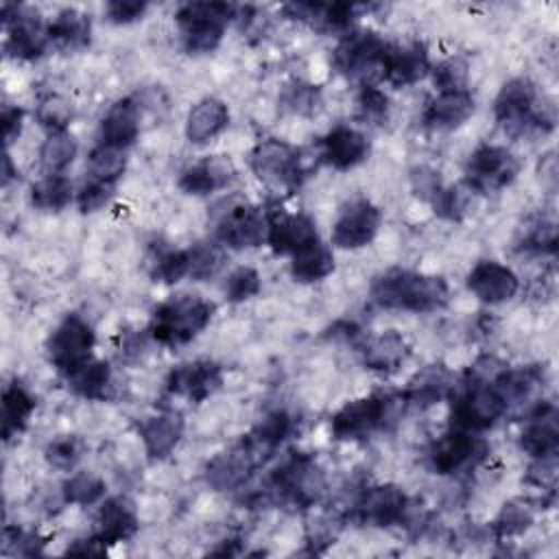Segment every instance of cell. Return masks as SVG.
<instances>
[{"label":"cell","mask_w":559,"mask_h":559,"mask_svg":"<svg viewBox=\"0 0 559 559\" xmlns=\"http://www.w3.org/2000/svg\"><path fill=\"white\" fill-rule=\"evenodd\" d=\"M448 293L443 277L402 269H391L371 284V299L389 310L432 312L445 306Z\"/></svg>","instance_id":"6da1fadb"},{"label":"cell","mask_w":559,"mask_h":559,"mask_svg":"<svg viewBox=\"0 0 559 559\" xmlns=\"http://www.w3.org/2000/svg\"><path fill=\"white\" fill-rule=\"evenodd\" d=\"M214 317V304L201 295H177L159 304L151 319V336L164 345L192 341Z\"/></svg>","instance_id":"7a4b0ae2"},{"label":"cell","mask_w":559,"mask_h":559,"mask_svg":"<svg viewBox=\"0 0 559 559\" xmlns=\"http://www.w3.org/2000/svg\"><path fill=\"white\" fill-rule=\"evenodd\" d=\"M238 7L227 2H188L177 11L181 41L186 52L205 55L218 48L225 26L236 17Z\"/></svg>","instance_id":"3957f363"},{"label":"cell","mask_w":559,"mask_h":559,"mask_svg":"<svg viewBox=\"0 0 559 559\" xmlns=\"http://www.w3.org/2000/svg\"><path fill=\"white\" fill-rule=\"evenodd\" d=\"M537 105V87L526 76H515L507 81L496 100L493 114L496 120L511 135H526L528 131H544V124L550 129L552 122L535 111Z\"/></svg>","instance_id":"277c9868"},{"label":"cell","mask_w":559,"mask_h":559,"mask_svg":"<svg viewBox=\"0 0 559 559\" xmlns=\"http://www.w3.org/2000/svg\"><path fill=\"white\" fill-rule=\"evenodd\" d=\"M393 406H395V400L386 393H373V395L347 402L330 419L332 437L338 441L365 439L376 430L384 428V424L393 415Z\"/></svg>","instance_id":"5b68a950"},{"label":"cell","mask_w":559,"mask_h":559,"mask_svg":"<svg viewBox=\"0 0 559 559\" xmlns=\"http://www.w3.org/2000/svg\"><path fill=\"white\" fill-rule=\"evenodd\" d=\"M253 175L275 188H295L304 177L301 151L284 140H262L249 155Z\"/></svg>","instance_id":"8992f818"},{"label":"cell","mask_w":559,"mask_h":559,"mask_svg":"<svg viewBox=\"0 0 559 559\" xmlns=\"http://www.w3.org/2000/svg\"><path fill=\"white\" fill-rule=\"evenodd\" d=\"M94 330L81 314H68L48 338V356L59 373L72 376L92 360Z\"/></svg>","instance_id":"52a82bcc"},{"label":"cell","mask_w":559,"mask_h":559,"mask_svg":"<svg viewBox=\"0 0 559 559\" xmlns=\"http://www.w3.org/2000/svg\"><path fill=\"white\" fill-rule=\"evenodd\" d=\"M271 491L295 507H310L323 491V474L306 454H293L271 476Z\"/></svg>","instance_id":"ba28073f"},{"label":"cell","mask_w":559,"mask_h":559,"mask_svg":"<svg viewBox=\"0 0 559 559\" xmlns=\"http://www.w3.org/2000/svg\"><path fill=\"white\" fill-rule=\"evenodd\" d=\"M2 22L7 28L4 50L13 59L33 61L44 55L48 46V26L41 24V17L35 9L22 4H4Z\"/></svg>","instance_id":"9c48e42d"},{"label":"cell","mask_w":559,"mask_h":559,"mask_svg":"<svg viewBox=\"0 0 559 559\" xmlns=\"http://www.w3.org/2000/svg\"><path fill=\"white\" fill-rule=\"evenodd\" d=\"M507 402L493 382L469 380L465 393L454 402L452 408V428L463 430H487L504 413Z\"/></svg>","instance_id":"30bf717a"},{"label":"cell","mask_w":559,"mask_h":559,"mask_svg":"<svg viewBox=\"0 0 559 559\" xmlns=\"http://www.w3.org/2000/svg\"><path fill=\"white\" fill-rule=\"evenodd\" d=\"M520 170L515 155L498 144L478 146L467 162V186L474 192H491L509 186Z\"/></svg>","instance_id":"8fae6325"},{"label":"cell","mask_w":559,"mask_h":559,"mask_svg":"<svg viewBox=\"0 0 559 559\" xmlns=\"http://www.w3.org/2000/svg\"><path fill=\"white\" fill-rule=\"evenodd\" d=\"M485 454L487 443L480 437H476L472 430L452 428L432 443L430 467L435 469V474L450 476L474 467Z\"/></svg>","instance_id":"7c38bea8"},{"label":"cell","mask_w":559,"mask_h":559,"mask_svg":"<svg viewBox=\"0 0 559 559\" xmlns=\"http://www.w3.org/2000/svg\"><path fill=\"white\" fill-rule=\"evenodd\" d=\"M269 218L251 203L229 205L218 218L216 240L229 249H253L266 240Z\"/></svg>","instance_id":"4fadbf2b"},{"label":"cell","mask_w":559,"mask_h":559,"mask_svg":"<svg viewBox=\"0 0 559 559\" xmlns=\"http://www.w3.org/2000/svg\"><path fill=\"white\" fill-rule=\"evenodd\" d=\"M386 48L389 44L376 33H369V31L347 33L334 52V63L343 74L354 79H367L376 70H380L382 74V61H384Z\"/></svg>","instance_id":"5bb4252c"},{"label":"cell","mask_w":559,"mask_h":559,"mask_svg":"<svg viewBox=\"0 0 559 559\" xmlns=\"http://www.w3.org/2000/svg\"><path fill=\"white\" fill-rule=\"evenodd\" d=\"M380 210L369 199L349 201L332 227V242L338 249L367 247L380 229Z\"/></svg>","instance_id":"9a60e30c"},{"label":"cell","mask_w":559,"mask_h":559,"mask_svg":"<svg viewBox=\"0 0 559 559\" xmlns=\"http://www.w3.org/2000/svg\"><path fill=\"white\" fill-rule=\"evenodd\" d=\"M467 288L483 304L496 306L515 297L520 280L507 264L496 260H480L467 273Z\"/></svg>","instance_id":"2e32d148"},{"label":"cell","mask_w":559,"mask_h":559,"mask_svg":"<svg viewBox=\"0 0 559 559\" xmlns=\"http://www.w3.org/2000/svg\"><path fill=\"white\" fill-rule=\"evenodd\" d=\"M223 382L221 367L212 360H190L175 367L166 378V391L170 395L188 397L190 402H203Z\"/></svg>","instance_id":"e0dca14e"},{"label":"cell","mask_w":559,"mask_h":559,"mask_svg":"<svg viewBox=\"0 0 559 559\" xmlns=\"http://www.w3.org/2000/svg\"><path fill=\"white\" fill-rule=\"evenodd\" d=\"M408 507V498L395 485H376L362 491L358 498L354 513L356 520L369 526H393L400 524L404 511Z\"/></svg>","instance_id":"ac0fdd59"},{"label":"cell","mask_w":559,"mask_h":559,"mask_svg":"<svg viewBox=\"0 0 559 559\" xmlns=\"http://www.w3.org/2000/svg\"><path fill=\"white\" fill-rule=\"evenodd\" d=\"M262 448L249 437L247 441L234 445L231 450L218 454L207 465V483L216 489H236L249 476V472L260 461Z\"/></svg>","instance_id":"d6986e66"},{"label":"cell","mask_w":559,"mask_h":559,"mask_svg":"<svg viewBox=\"0 0 559 559\" xmlns=\"http://www.w3.org/2000/svg\"><path fill=\"white\" fill-rule=\"evenodd\" d=\"M319 240L314 221L306 214H275L269 218V229H266V242L269 247L284 255H295L304 247L312 245Z\"/></svg>","instance_id":"ffe728a7"},{"label":"cell","mask_w":559,"mask_h":559,"mask_svg":"<svg viewBox=\"0 0 559 559\" xmlns=\"http://www.w3.org/2000/svg\"><path fill=\"white\" fill-rule=\"evenodd\" d=\"M236 177V168L227 155H212L179 175V188L192 197H205L227 188Z\"/></svg>","instance_id":"44dd1931"},{"label":"cell","mask_w":559,"mask_h":559,"mask_svg":"<svg viewBox=\"0 0 559 559\" xmlns=\"http://www.w3.org/2000/svg\"><path fill=\"white\" fill-rule=\"evenodd\" d=\"M430 72V59L421 44L391 46L382 61V76L393 87H406L421 81Z\"/></svg>","instance_id":"7402d4cb"},{"label":"cell","mask_w":559,"mask_h":559,"mask_svg":"<svg viewBox=\"0 0 559 559\" xmlns=\"http://www.w3.org/2000/svg\"><path fill=\"white\" fill-rule=\"evenodd\" d=\"M369 155L367 138L347 124L330 129L321 140V157L336 170H349L362 164Z\"/></svg>","instance_id":"603a6c76"},{"label":"cell","mask_w":559,"mask_h":559,"mask_svg":"<svg viewBox=\"0 0 559 559\" xmlns=\"http://www.w3.org/2000/svg\"><path fill=\"white\" fill-rule=\"evenodd\" d=\"M474 114V96L467 90L439 92L424 109L421 122L432 131H450L461 127Z\"/></svg>","instance_id":"cb8c5ba5"},{"label":"cell","mask_w":559,"mask_h":559,"mask_svg":"<svg viewBox=\"0 0 559 559\" xmlns=\"http://www.w3.org/2000/svg\"><path fill=\"white\" fill-rule=\"evenodd\" d=\"M140 133V105L133 98L116 100L100 120V144L127 148Z\"/></svg>","instance_id":"d4e9b609"},{"label":"cell","mask_w":559,"mask_h":559,"mask_svg":"<svg viewBox=\"0 0 559 559\" xmlns=\"http://www.w3.org/2000/svg\"><path fill=\"white\" fill-rule=\"evenodd\" d=\"M452 393H454L452 373L443 365H428L411 378L404 391V400L419 408H428L443 402Z\"/></svg>","instance_id":"484cf974"},{"label":"cell","mask_w":559,"mask_h":559,"mask_svg":"<svg viewBox=\"0 0 559 559\" xmlns=\"http://www.w3.org/2000/svg\"><path fill=\"white\" fill-rule=\"evenodd\" d=\"M408 343L406 338L395 332L386 330L376 336H369L362 345V362L367 369L380 371V373H393L408 360Z\"/></svg>","instance_id":"4316f807"},{"label":"cell","mask_w":559,"mask_h":559,"mask_svg":"<svg viewBox=\"0 0 559 559\" xmlns=\"http://www.w3.org/2000/svg\"><path fill=\"white\" fill-rule=\"evenodd\" d=\"M229 122V109L223 100L207 96L194 103L186 116V138L192 144L214 140Z\"/></svg>","instance_id":"83f0119b"},{"label":"cell","mask_w":559,"mask_h":559,"mask_svg":"<svg viewBox=\"0 0 559 559\" xmlns=\"http://www.w3.org/2000/svg\"><path fill=\"white\" fill-rule=\"evenodd\" d=\"M183 435V419L179 413H159L140 424V437L151 459H166Z\"/></svg>","instance_id":"f1b7e54d"},{"label":"cell","mask_w":559,"mask_h":559,"mask_svg":"<svg viewBox=\"0 0 559 559\" xmlns=\"http://www.w3.org/2000/svg\"><path fill=\"white\" fill-rule=\"evenodd\" d=\"M138 531V515L135 507L129 498L116 496L100 504L98 509V537L105 544H118L127 542Z\"/></svg>","instance_id":"f546056e"},{"label":"cell","mask_w":559,"mask_h":559,"mask_svg":"<svg viewBox=\"0 0 559 559\" xmlns=\"http://www.w3.org/2000/svg\"><path fill=\"white\" fill-rule=\"evenodd\" d=\"M520 445L524 452H528L533 459H546V456H557L559 448V428H557V415L555 411L548 408H537L531 419L526 421L522 435H520Z\"/></svg>","instance_id":"4dcf8cb0"},{"label":"cell","mask_w":559,"mask_h":559,"mask_svg":"<svg viewBox=\"0 0 559 559\" xmlns=\"http://www.w3.org/2000/svg\"><path fill=\"white\" fill-rule=\"evenodd\" d=\"M92 20L79 9H63L48 24V39L63 50H79L90 44Z\"/></svg>","instance_id":"1f68e13d"},{"label":"cell","mask_w":559,"mask_h":559,"mask_svg":"<svg viewBox=\"0 0 559 559\" xmlns=\"http://www.w3.org/2000/svg\"><path fill=\"white\" fill-rule=\"evenodd\" d=\"M35 406L37 402L24 384L20 382L7 384L2 393V437L11 439L13 435L22 432L28 426V419Z\"/></svg>","instance_id":"d6a6232c"},{"label":"cell","mask_w":559,"mask_h":559,"mask_svg":"<svg viewBox=\"0 0 559 559\" xmlns=\"http://www.w3.org/2000/svg\"><path fill=\"white\" fill-rule=\"evenodd\" d=\"M332 271H334L332 249L328 245H323L321 240H317V242L304 247L301 251H297L293 255V262H290V275L301 284L321 282Z\"/></svg>","instance_id":"836d02e7"},{"label":"cell","mask_w":559,"mask_h":559,"mask_svg":"<svg viewBox=\"0 0 559 559\" xmlns=\"http://www.w3.org/2000/svg\"><path fill=\"white\" fill-rule=\"evenodd\" d=\"M72 391L87 400H105L111 389V369L103 360H90L68 376Z\"/></svg>","instance_id":"e575fe53"},{"label":"cell","mask_w":559,"mask_h":559,"mask_svg":"<svg viewBox=\"0 0 559 559\" xmlns=\"http://www.w3.org/2000/svg\"><path fill=\"white\" fill-rule=\"evenodd\" d=\"M76 140L68 131L48 133L39 148V164L48 175H61L76 157Z\"/></svg>","instance_id":"d590c367"},{"label":"cell","mask_w":559,"mask_h":559,"mask_svg":"<svg viewBox=\"0 0 559 559\" xmlns=\"http://www.w3.org/2000/svg\"><path fill=\"white\" fill-rule=\"evenodd\" d=\"M31 201L44 212H59L72 201V183L63 175H46L31 186Z\"/></svg>","instance_id":"8d00e7d4"},{"label":"cell","mask_w":559,"mask_h":559,"mask_svg":"<svg viewBox=\"0 0 559 559\" xmlns=\"http://www.w3.org/2000/svg\"><path fill=\"white\" fill-rule=\"evenodd\" d=\"M124 151L127 148H118V146H109V144H98L96 148H92V153L87 157L92 179L114 186V181L127 168V153Z\"/></svg>","instance_id":"74e56055"},{"label":"cell","mask_w":559,"mask_h":559,"mask_svg":"<svg viewBox=\"0 0 559 559\" xmlns=\"http://www.w3.org/2000/svg\"><path fill=\"white\" fill-rule=\"evenodd\" d=\"M295 424H293V417L286 413V411H271L266 413L258 426L253 428V435L251 439L264 450V452H271L275 448H280L293 432Z\"/></svg>","instance_id":"f35d334b"},{"label":"cell","mask_w":559,"mask_h":559,"mask_svg":"<svg viewBox=\"0 0 559 559\" xmlns=\"http://www.w3.org/2000/svg\"><path fill=\"white\" fill-rule=\"evenodd\" d=\"M63 500L70 504H94L105 496V480L92 472H76L72 474L61 487Z\"/></svg>","instance_id":"ab89813d"},{"label":"cell","mask_w":559,"mask_h":559,"mask_svg":"<svg viewBox=\"0 0 559 559\" xmlns=\"http://www.w3.org/2000/svg\"><path fill=\"white\" fill-rule=\"evenodd\" d=\"M472 188L467 183H456L448 188H439V192L430 199L435 214L445 221H461L469 207Z\"/></svg>","instance_id":"60d3db41"},{"label":"cell","mask_w":559,"mask_h":559,"mask_svg":"<svg viewBox=\"0 0 559 559\" xmlns=\"http://www.w3.org/2000/svg\"><path fill=\"white\" fill-rule=\"evenodd\" d=\"M531 524H533V507L526 500H511L500 509L493 522V531L498 537H513L524 533Z\"/></svg>","instance_id":"b9f144b4"},{"label":"cell","mask_w":559,"mask_h":559,"mask_svg":"<svg viewBox=\"0 0 559 559\" xmlns=\"http://www.w3.org/2000/svg\"><path fill=\"white\" fill-rule=\"evenodd\" d=\"M72 105L68 98L59 96V94H48L39 100L37 105V122L48 129V133H55V131H66V127L70 124L72 120Z\"/></svg>","instance_id":"7bdbcfd3"},{"label":"cell","mask_w":559,"mask_h":559,"mask_svg":"<svg viewBox=\"0 0 559 559\" xmlns=\"http://www.w3.org/2000/svg\"><path fill=\"white\" fill-rule=\"evenodd\" d=\"M188 255H190V269H188V275L192 280H210L214 277L223 262H225V255H223V249L221 245H197L192 249H188Z\"/></svg>","instance_id":"ee69618b"},{"label":"cell","mask_w":559,"mask_h":559,"mask_svg":"<svg viewBox=\"0 0 559 559\" xmlns=\"http://www.w3.org/2000/svg\"><path fill=\"white\" fill-rule=\"evenodd\" d=\"M83 452L85 443L74 435H66L46 445V461L59 469H74L83 459Z\"/></svg>","instance_id":"f6af8a7d"},{"label":"cell","mask_w":559,"mask_h":559,"mask_svg":"<svg viewBox=\"0 0 559 559\" xmlns=\"http://www.w3.org/2000/svg\"><path fill=\"white\" fill-rule=\"evenodd\" d=\"M262 288V282H260V275L255 269L251 266H238L236 271L229 273L223 290H225V297L234 304L238 301H247L251 297H255Z\"/></svg>","instance_id":"bcb514c9"},{"label":"cell","mask_w":559,"mask_h":559,"mask_svg":"<svg viewBox=\"0 0 559 559\" xmlns=\"http://www.w3.org/2000/svg\"><path fill=\"white\" fill-rule=\"evenodd\" d=\"M190 269V255L188 249H168L157 255L153 277L164 284H177L181 277L188 275Z\"/></svg>","instance_id":"7dc6e473"},{"label":"cell","mask_w":559,"mask_h":559,"mask_svg":"<svg viewBox=\"0 0 559 559\" xmlns=\"http://www.w3.org/2000/svg\"><path fill=\"white\" fill-rule=\"evenodd\" d=\"M432 72V83L439 92L465 90L467 83V63L461 57H450L441 61Z\"/></svg>","instance_id":"c3c4849f"},{"label":"cell","mask_w":559,"mask_h":559,"mask_svg":"<svg viewBox=\"0 0 559 559\" xmlns=\"http://www.w3.org/2000/svg\"><path fill=\"white\" fill-rule=\"evenodd\" d=\"M356 105H358V111H360V118L367 120V122H373V124H380L382 120H386V114H389V98L382 90L373 87L371 83H365L358 92V98H356Z\"/></svg>","instance_id":"681fc988"},{"label":"cell","mask_w":559,"mask_h":559,"mask_svg":"<svg viewBox=\"0 0 559 559\" xmlns=\"http://www.w3.org/2000/svg\"><path fill=\"white\" fill-rule=\"evenodd\" d=\"M282 103L293 114H312L319 105V90L308 83H295L288 85L282 94Z\"/></svg>","instance_id":"f907efd6"},{"label":"cell","mask_w":559,"mask_h":559,"mask_svg":"<svg viewBox=\"0 0 559 559\" xmlns=\"http://www.w3.org/2000/svg\"><path fill=\"white\" fill-rule=\"evenodd\" d=\"M114 194V186L111 183H103V181H87L79 194H76V203H79V210L90 214V212H98L100 207H105L109 203Z\"/></svg>","instance_id":"816d5d0a"},{"label":"cell","mask_w":559,"mask_h":559,"mask_svg":"<svg viewBox=\"0 0 559 559\" xmlns=\"http://www.w3.org/2000/svg\"><path fill=\"white\" fill-rule=\"evenodd\" d=\"M148 4L144 0H111L105 7V15L111 24H131L142 20Z\"/></svg>","instance_id":"f5cc1de1"},{"label":"cell","mask_w":559,"mask_h":559,"mask_svg":"<svg viewBox=\"0 0 559 559\" xmlns=\"http://www.w3.org/2000/svg\"><path fill=\"white\" fill-rule=\"evenodd\" d=\"M411 179H413V190H415V194L421 197V199H428V201H430V199L439 192V188H441L437 173L430 170V168H424V166H421V168H415L413 175H411Z\"/></svg>","instance_id":"db71d44e"},{"label":"cell","mask_w":559,"mask_h":559,"mask_svg":"<svg viewBox=\"0 0 559 559\" xmlns=\"http://www.w3.org/2000/svg\"><path fill=\"white\" fill-rule=\"evenodd\" d=\"M22 120H24V111L20 107H4L2 109V133H4V144L7 146H11L20 138Z\"/></svg>","instance_id":"11a10c76"}]
</instances>
